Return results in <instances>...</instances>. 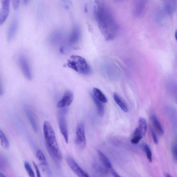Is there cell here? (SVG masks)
Segmentation results:
<instances>
[{"mask_svg": "<svg viewBox=\"0 0 177 177\" xmlns=\"http://www.w3.org/2000/svg\"><path fill=\"white\" fill-rule=\"evenodd\" d=\"M94 14L101 33L106 40H114L118 31V26L104 0H94Z\"/></svg>", "mask_w": 177, "mask_h": 177, "instance_id": "1", "label": "cell"}, {"mask_svg": "<svg viewBox=\"0 0 177 177\" xmlns=\"http://www.w3.org/2000/svg\"><path fill=\"white\" fill-rule=\"evenodd\" d=\"M43 129L46 146L49 153L56 161L58 162L61 161V152L57 143L55 132L49 122H44Z\"/></svg>", "mask_w": 177, "mask_h": 177, "instance_id": "2", "label": "cell"}, {"mask_svg": "<svg viewBox=\"0 0 177 177\" xmlns=\"http://www.w3.org/2000/svg\"><path fill=\"white\" fill-rule=\"evenodd\" d=\"M67 65L70 68L81 74L88 75L91 72V68L86 60L79 56H70L68 60Z\"/></svg>", "mask_w": 177, "mask_h": 177, "instance_id": "3", "label": "cell"}, {"mask_svg": "<svg viewBox=\"0 0 177 177\" xmlns=\"http://www.w3.org/2000/svg\"><path fill=\"white\" fill-rule=\"evenodd\" d=\"M76 142L81 148L83 149L86 145V140L84 130V125L83 122L78 124L76 130Z\"/></svg>", "mask_w": 177, "mask_h": 177, "instance_id": "4", "label": "cell"}, {"mask_svg": "<svg viewBox=\"0 0 177 177\" xmlns=\"http://www.w3.org/2000/svg\"><path fill=\"white\" fill-rule=\"evenodd\" d=\"M66 162L72 171L79 177H88L89 176L79 166L74 159L71 156H67Z\"/></svg>", "mask_w": 177, "mask_h": 177, "instance_id": "5", "label": "cell"}, {"mask_svg": "<svg viewBox=\"0 0 177 177\" xmlns=\"http://www.w3.org/2000/svg\"><path fill=\"white\" fill-rule=\"evenodd\" d=\"M58 122L61 133L63 136L65 142L68 143L69 138L68 134L67 122L65 114L62 112H60L58 114Z\"/></svg>", "mask_w": 177, "mask_h": 177, "instance_id": "6", "label": "cell"}, {"mask_svg": "<svg viewBox=\"0 0 177 177\" xmlns=\"http://www.w3.org/2000/svg\"><path fill=\"white\" fill-rule=\"evenodd\" d=\"M19 63L24 76L28 80H31L32 73L28 59L25 56H22L19 59Z\"/></svg>", "mask_w": 177, "mask_h": 177, "instance_id": "7", "label": "cell"}, {"mask_svg": "<svg viewBox=\"0 0 177 177\" xmlns=\"http://www.w3.org/2000/svg\"><path fill=\"white\" fill-rule=\"evenodd\" d=\"M10 0H1L2 8L0 11V25L6 21L10 13Z\"/></svg>", "mask_w": 177, "mask_h": 177, "instance_id": "8", "label": "cell"}, {"mask_svg": "<svg viewBox=\"0 0 177 177\" xmlns=\"http://www.w3.org/2000/svg\"><path fill=\"white\" fill-rule=\"evenodd\" d=\"M73 100L72 92L70 90H67L64 92L61 100L58 102L57 107L59 108H63L69 106L71 104Z\"/></svg>", "mask_w": 177, "mask_h": 177, "instance_id": "9", "label": "cell"}, {"mask_svg": "<svg viewBox=\"0 0 177 177\" xmlns=\"http://www.w3.org/2000/svg\"><path fill=\"white\" fill-rule=\"evenodd\" d=\"M81 32L79 28L77 26H74L68 40V44L70 45L75 44L79 42Z\"/></svg>", "mask_w": 177, "mask_h": 177, "instance_id": "10", "label": "cell"}, {"mask_svg": "<svg viewBox=\"0 0 177 177\" xmlns=\"http://www.w3.org/2000/svg\"><path fill=\"white\" fill-rule=\"evenodd\" d=\"M18 25V19L17 16H15L11 23L9 30H8L7 39L10 42L13 39L17 32Z\"/></svg>", "mask_w": 177, "mask_h": 177, "instance_id": "11", "label": "cell"}, {"mask_svg": "<svg viewBox=\"0 0 177 177\" xmlns=\"http://www.w3.org/2000/svg\"><path fill=\"white\" fill-rule=\"evenodd\" d=\"M148 0H136L134 7V13L136 16L142 14L145 10Z\"/></svg>", "mask_w": 177, "mask_h": 177, "instance_id": "12", "label": "cell"}, {"mask_svg": "<svg viewBox=\"0 0 177 177\" xmlns=\"http://www.w3.org/2000/svg\"><path fill=\"white\" fill-rule=\"evenodd\" d=\"M36 156L40 162V166L44 171H47L49 173V168L48 162L43 152L38 150L36 152Z\"/></svg>", "mask_w": 177, "mask_h": 177, "instance_id": "13", "label": "cell"}, {"mask_svg": "<svg viewBox=\"0 0 177 177\" xmlns=\"http://www.w3.org/2000/svg\"><path fill=\"white\" fill-rule=\"evenodd\" d=\"M114 98L115 102L117 103L121 110L124 112H127L129 111V108L126 103L125 102L124 100L117 93H114Z\"/></svg>", "mask_w": 177, "mask_h": 177, "instance_id": "14", "label": "cell"}, {"mask_svg": "<svg viewBox=\"0 0 177 177\" xmlns=\"http://www.w3.org/2000/svg\"><path fill=\"white\" fill-rule=\"evenodd\" d=\"M98 152L100 160L105 167L110 170L111 172L114 171V170L112 164L108 158L100 151L98 150Z\"/></svg>", "mask_w": 177, "mask_h": 177, "instance_id": "15", "label": "cell"}, {"mask_svg": "<svg viewBox=\"0 0 177 177\" xmlns=\"http://www.w3.org/2000/svg\"><path fill=\"white\" fill-rule=\"evenodd\" d=\"M151 119L154 126L156 128L157 131L160 134L162 135L164 134V129L156 114H152Z\"/></svg>", "mask_w": 177, "mask_h": 177, "instance_id": "16", "label": "cell"}, {"mask_svg": "<svg viewBox=\"0 0 177 177\" xmlns=\"http://www.w3.org/2000/svg\"><path fill=\"white\" fill-rule=\"evenodd\" d=\"M91 95L95 104L96 105L98 114L100 117L103 116L105 114V108L102 102L98 100L93 94L91 93Z\"/></svg>", "mask_w": 177, "mask_h": 177, "instance_id": "17", "label": "cell"}, {"mask_svg": "<svg viewBox=\"0 0 177 177\" xmlns=\"http://www.w3.org/2000/svg\"><path fill=\"white\" fill-rule=\"evenodd\" d=\"M166 8L170 14H172L176 9L177 0H164Z\"/></svg>", "mask_w": 177, "mask_h": 177, "instance_id": "18", "label": "cell"}, {"mask_svg": "<svg viewBox=\"0 0 177 177\" xmlns=\"http://www.w3.org/2000/svg\"><path fill=\"white\" fill-rule=\"evenodd\" d=\"M93 91V94L94 97L100 102L103 103H107L108 102L107 97L100 89L96 88H94Z\"/></svg>", "mask_w": 177, "mask_h": 177, "instance_id": "19", "label": "cell"}, {"mask_svg": "<svg viewBox=\"0 0 177 177\" xmlns=\"http://www.w3.org/2000/svg\"><path fill=\"white\" fill-rule=\"evenodd\" d=\"M143 137L142 132L141 131L139 128L138 127L135 130L133 137L131 140V142L133 144H137L140 142Z\"/></svg>", "mask_w": 177, "mask_h": 177, "instance_id": "20", "label": "cell"}, {"mask_svg": "<svg viewBox=\"0 0 177 177\" xmlns=\"http://www.w3.org/2000/svg\"><path fill=\"white\" fill-rule=\"evenodd\" d=\"M0 145L5 149H8L10 148V143L6 136L0 129Z\"/></svg>", "mask_w": 177, "mask_h": 177, "instance_id": "21", "label": "cell"}, {"mask_svg": "<svg viewBox=\"0 0 177 177\" xmlns=\"http://www.w3.org/2000/svg\"><path fill=\"white\" fill-rule=\"evenodd\" d=\"M26 112L27 117H28L29 120L35 132H37L38 130L37 125L33 115L31 111L28 110H27Z\"/></svg>", "mask_w": 177, "mask_h": 177, "instance_id": "22", "label": "cell"}, {"mask_svg": "<svg viewBox=\"0 0 177 177\" xmlns=\"http://www.w3.org/2000/svg\"><path fill=\"white\" fill-rule=\"evenodd\" d=\"M138 127L139 128L142 132L143 137H144L145 135L147 129V122L145 118L140 117L139 119Z\"/></svg>", "mask_w": 177, "mask_h": 177, "instance_id": "23", "label": "cell"}, {"mask_svg": "<svg viewBox=\"0 0 177 177\" xmlns=\"http://www.w3.org/2000/svg\"><path fill=\"white\" fill-rule=\"evenodd\" d=\"M144 150L145 152L146 156L150 162H152V151L149 146L147 144H144Z\"/></svg>", "mask_w": 177, "mask_h": 177, "instance_id": "24", "label": "cell"}, {"mask_svg": "<svg viewBox=\"0 0 177 177\" xmlns=\"http://www.w3.org/2000/svg\"><path fill=\"white\" fill-rule=\"evenodd\" d=\"M24 167L30 177H34L35 176L34 171H33L30 165L28 162H26L24 163Z\"/></svg>", "mask_w": 177, "mask_h": 177, "instance_id": "25", "label": "cell"}, {"mask_svg": "<svg viewBox=\"0 0 177 177\" xmlns=\"http://www.w3.org/2000/svg\"><path fill=\"white\" fill-rule=\"evenodd\" d=\"M171 153L174 160L175 161H176L177 160V148L175 144H173L171 146Z\"/></svg>", "mask_w": 177, "mask_h": 177, "instance_id": "26", "label": "cell"}, {"mask_svg": "<svg viewBox=\"0 0 177 177\" xmlns=\"http://www.w3.org/2000/svg\"><path fill=\"white\" fill-rule=\"evenodd\" d=\"M150 130L154 142L155 144H157L158 143V139L156 133L155 132L153 128L151 126L150 127Z\"/></svg>", "mask_w": 177, "mask_h": 177, "instance_id": "27", "label": "cell"}, {"mask_svg": "<svg viewBox=\"0 0 177 177\" xmlns=\"http://www.w3.org/2000/svg\"><path fill=\"white\" fill-rule=\"evenodd\" d=\"M20 0H12L13 9L16 10L18 9L20 4Z\"/></svg>", "mask_w": 177, "mask_h": 177, "instance_id": "28", "label": "cell"}, {"mask_svg": "<svg viewBox=\"0 0 177 177\" xmlns=\"http://www.w3.org/2000/svg\"><path fill=\"white\" fill-rule=\"evenodd\" d=\"M33 165L34 166L35 171H36V172L37 173V176L38 177H40V173L39 170V168H38L36 164V163L34 162H33Z\"/></svg>", "mask_w": 177, "mask_h": 177, "instance_id": "29", "label": "cell"}, {"mask_svg": "<svg viewBox=\"0 0 177 177\" xmlns=\"http://www.w3.org/2000/svg\"><path fill=\"white\" fill-rule=\"evenodd\" d=\"M2 94H3V90H2L1 83H0V96H2Z\"/></svg>", "mask_w": 177, "mask_h": 177, "instance_id": "30", "label": "cell"}, {"mask_svg": "<svg viewBox=\"0 0 177 177\" xmlns=\"http://www.w3.org/2000/svg\"><path fill=\"white\" fill-rule=\"evenodd\" d=\"M165 176L167 177H171L172 176H171L170 174L166 173L165 174Z\"/></svg>", "mask_w": 177, "mask_h": 177, "instance_id": "31", "label": "cell"}, {"mask_svg": "<svg viewBox=\"0 0 177 177\" xmlns=\"http://www.w3.org/2000/svg\"><path fill=\"white\" fill-rule=\"evenodd\" d=\"M29 0H23L24 3L25 5H26L28 3Z\"/></svg>", "mask_w": 177, "mask_h": 177, "instance_id": "32", "label": "cell"}, {"mask_svg": "<svg viewBox=\"0 0 177 177\" xmlns=\"http://www.w3.org/2000/svg\"><path fill=\"white\" fill-rule=\"evenodd\" d=\"M0 177H5V176L3 175V174L0 172Z\"/></svg>", "mask_w": 177, "mask_h": 177, "instance_id": "33", "label": "cell"}, {"mask_svg": "<svg viewBox=\"0 0 177 177\" xmlns=\"http://www.w3.org/2000/svg\"><path fill=\"white\" fill-rule=\"evenodd\" d=\"M175 38L176 40H177V31H176L175 33Z\"/></svg>", "mask_w": 177, "mask_h": 177, "instance_id": "34", "label": "cell"}]
</instances>
